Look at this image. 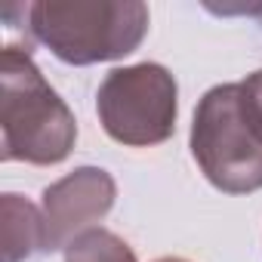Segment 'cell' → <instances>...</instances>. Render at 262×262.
Returning a JSON list of instances; mask_svg holds the SVG:
<instances>
[{"mask_svg":"<svg viewBox=\"0 0 262 262\" xmlns=\"http://www.w3.org/2000/svg\"><path fill=\"white\" fill-rule=\"evenodd\" d=\"M77 142V120L47 83L28 47L0 53V158L34 167L62 164Z\"/></svg>","mask_w":262,"mask_h":262,"instance_id":"obj_2","label":"cell"},{"mask_svg":"<svg viewBox=\"0 0 262 262\" xmlns=\"http://www.w3.org/2000/svg\"><path fill=\"white\" fill-rule=\"evenodd\" d=\"M117 185L102 167H77L43 188V253L68 250L80 234L93 231L114 207Z\"/></svg>","mask_w":262,"mask_h":262,"instance_id":"obj_5","label":"cell"},{"mask_svg":"<svg viewBox=\"0 0 262 262\" xmlns=\"http://www.w3.org/2000/svg\"><path fill=\"white\" fill-rule=\"evenodd\" d=\"M155 262H188V259H179V256H164V259H155Z\"/></svg>","mask_w":262,"mask_h":262,"instance_id":"obj_8","label":"cell"},{"mask_svg":"<svg viewBox=\"0 0 262 262\" xmlns=\"http://www.w3.org/2000/svg\"><path fill=\"white\" fill-rule=\"evenodd\" d=\"M65 262H136V253L114 231L93 228L65 250Z\"/></svg>","mask_w":262,"mask_h":262,"instance_id":"obj_7","label":"cell"},{"mask_svg":"<svg viewBox=\"0 0 262 262\" xmlns=\"http://www.w3.org/2000/svg\"><path fill=\"white\" fill-rule=\"evenodd\" d=\"M0 247L4 262H25L43 253V219L37 204L13 191L0 198Z\"/></svg>","mask_w":262,"mask_h":262,"instance_id":"obj_6","label":"cell"},{"mask_svg":"<svg viewBox=\"0 0 262 262\" xmlns=\"http://www.w3.org/2000/svg\"><path fill=\"white\" fill-rule=\"evenodd\" d=\"M102 129L120 145L151 148L173 136L179 117L176 77L158 62H139L105 74L96 93Z\"/></svg>","mask_w":262,"mask_h":262,"instance_id":"obj_4","label":"cell"},{"mask_svg":"<svg viewBox=\"0 0 262 262\" xmlns=\"http://www.w3.org/2000/svg\"><path fill=\"white\" fill-rule=\"evenodd\" d=\"M191 155L225 194L262 188V68L204 93L191 123Z\"/></svg>","mask_w":262,"mask_h":262,"instance_id":"obj_1","label":"cell"},{"mask_svg":"<svg viewBox=\"0 0 262 262\" xmlns=\"http://www.w3.org/2000/svg\"><path fill=\"white\" fill-rule=\"evenodd\" d=\"M148 25L139 0H40L28 10V34L65 65L123 59L139 50Z\"/></svg>","mask_w":262,"mask_h":262,"instance_id":"obj_3","label":"cell"}]
</instances>
